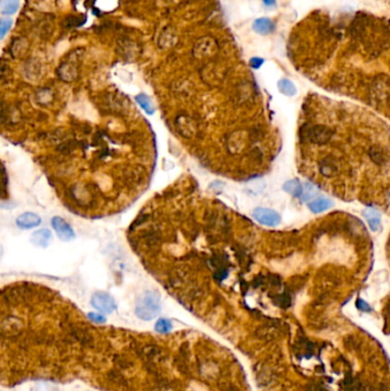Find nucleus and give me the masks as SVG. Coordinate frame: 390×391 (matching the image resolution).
I'll use <instances>...</instances> for the list:
<instances>
[{
    "label": "nucleus",
    "instance_id": "20e7f679",
    "mask_svg": "<svg viewBox=\"0 0 390 391\" xmlns=\"http://www.w3.org/2000/svg\"><path fill=\"white\" fill-rule=\"evenodd\" d=\"M52 226L57 231L58 237L63 241H69L75 238V231L69 223L62 217L55 216L52 218Z\"/></svg>",
    "mask_w": 390,
    "mask_h": 391
},
{
    "label": "nucleus",
    "instance_id": "9b49d317",
    "mask_svg": "<svg viewBox=\"0 0 390 391\" xmlns=\"http://www.w3.org/2000/svg\"><path fill=\"white\" fill-rule=\"evenodd\" d=\"M332 205L333 203L327 198H318L310 203L308 206L313 213H322L324 211H326V209L331 208Z\"/></svg>",
    "mask_w": 390,
    "mask_h": 391
},
{
    "label": "nucleus",
    "instance_id": "b1692460",
    "mask_svg": "<svg viewBox=\"0 0 390 391\" xmlns=\"http://www.w3.org/2000/svg\"><path fill=\"white\" fill-rule=\"evenodd\" d=\"M262 3L266 5L267 7H275L277 4V0H262Z\"/></svg>",
    "mask_w": 390,
    "mask_h": 391
},
{
    "label": "nucleus",
    "instance_id": "412c9836",
    "mask_svg": "<svg viewBox=\"0 0 390 391\" xmlns=\"http://www.w3.org/2000/svg\"><path fill=\"white\" fill-rule=\"evenodd\" d=\"M88 318H90L93 323H96V324H104L106 322L105 317L102 314L90 313L88 314Z\"/></svg>",
    "mask_w": 390,
    "mask_h": 391
},
{
    "label": "nucleus",
    "instance_id": "1a4fd4ad",
    "mask_svg": "<svg viewBox=\"0 0 390 391\" xmlns=\"http://www.w3.org/2000/svg\"><path fill=\"white\" fill-rule=\"evenodd\" d=\"M363 215L368 221L369 226L372 231H378L380 229V225H381V215L380 213L374 208H365L363 212Z\"/></svg>",
    "mask_w": 390,
    "mask_h": 391
},
{
    "label": "nucleus",
    "instance_id": "6ab92c4d",
    "mask_svg": "<svg viewBox=\"0 0 390 391\" xmlns=\"http://www.w3.org/2000/svg\"><path fill=\"white\" fill-rule=\"evenodd\" d=\"M155 329H156V332H158V333H160V334H166V333L171 332V329H172V323L170 322L169 319L161 318V319H159V320H158V322L156 323V325H155Z\"/></svg>",
    "mask_w": 390,
    "mask_h": 391
},
{
    "label": "nucleus",
    "instance_id": "39448f33",
    "mask_svg": "<svg viewBox=\"0 0 390 391\" xmlns=\"http://www.w3.org/2000/svg\"><path fill=\"white\" fill-rule=\"evenodd\" d=\"M307 137L316 144H324L332 137L331 129L325 126H315L307 130Z\"/></svg>",
    "mask_w": 390,
    "mask_h": 391
},
{
    "label": "nucleus",
    "instance_id": "aec40b11",
    "mask_svg": "<svg viewBox=\"0 0 390 391\" xmlns=\"http://www.w3.org/2000/svg\"><path fill=\"white\" fill-rule=\"evenodd\" d=\"M13 21L11 18H0V39L4 38L5 35L11 30Z\"/></svg>",
    "mask_w": 390,
    "mask_h": 391
},
{
    "label": "nucleus",
    "instance_id": "a211bd4d",
    "mask_svg": "<svg viewBox=\"0 0 390 391\" xmlns=\"http://www.w3.org/2000/svg\"><path fill=\"white\" fill-rule=\"evenodd\" d=\"M302 188L303 190H302V194H301V197H302V200H304V202H308V200L314 198L316 193H317V189H316L315 185L310 182L305 183L304 187Z\"/></svg>",
    "mask_w": 390,
    "mask_h": 391
},
{
    "label": "nucleus",
    "instance_id": "ddd939ff",
    "mask_svg": "<svg viewBox=\"0 0 390 391\" xmlns=\"http://www.w3.org/2000/svg\"><path fill=\"white\" fill-rule=\"evenodd\" d=\"M284 190L287 193L294 196V197H301L303 188L300 181L294 179V180L287 181V182L284 184Z\"/></svg>",
    "mask_w": 390,
    "mask_h": 391
},
{
    "label": "nucleus",
    "instance_id": "f3484780",
    "mask_svg": "<svg viewBox=\"0 0 390 391\" xmlns=\"http://www.w3.org/2000/svg\"><path fill=\"white\" fill-rule=\"evenodd\" d=\"M136 101H137V103L141 105V108L145 110L148 115H152V114L155 113L154 104H152L151 100L146 94L137 95L136 96Z\"/></svg>",
    "mask_w": 390,
    "mask_h": 391
},
{
    "label": "nucleus",
    "instance_id": "f257e3e1",
    "mask_svg": "<svg viewBox=\"0 0 390 391\" xmlns=\"http://www.w3.org/2000/svg\"><path fill=\"white\" fill-rule=\"evenodd\" d=\"M161 308L160 296L157 292L147 291L138 296L135 305V314L142 320H152L159 314Z\"/></svg>",
    "mask_w": 390,
    "mask_h": 391
},
{
    "label": "nucleus",
    "instance_id": "423d86ee",
    "mask_svg": "<svg viewBox=\"0 0 390 391\" xmlns=\"http://www.w3.org/2000/svg\"><path fill=\"white\" fill-rule=\"evenodd\" d=\"M16 223L21 229L27 230V229H32V228L38 227L41 223V218L35 213L27 212V213L21 214V215L16 218Z\"/></svg>",
    "mask_w": 390,
    "mask_h": 391
},
{
    "label": "nucleus",
    "instance_id": "7ed1b4c3",
    "mask_svg": "<svg viewBox=\"0 0 390 391\" xmlns=\"http://www.w3.org/2000/svg\"><path fill=\"white\" fill-rule=\"evenodd\" d=\"M253 217L259 223L267 227H276L281 223V216L277 212L269 208L259 207L255 208L253 212Z\"/></svg>",
    "mask_w": 390,
    "mask_h": 391
},
{
    "label": "nucleus",
    "instance_id": "4be33fe9",
    "mask_svg": "<svg viewBox=\"0 0 390 391\" xmlns=\"http://www.w3.org/2000/svg\"><path fill=\"white\" fill-rule=\"evenodd\" d=\"M263 62H264V60H263V59L253 58V59H250L249 64H250V67H252L253 69H259V68L261 67V65L263 64Z\"/></svg>",
    "mask_w": 390,
    "mask_h": 391
},
{
    "label": "nucleus",
    "instance_id": "2eb2a0df",
    "mask_svg": "<svg viewBox=\"0 0 390 391\" xmlns=\"http://www.w3.org/2000/svg\"><path fill=\"white\" fill-rule=\"evenodd\" d=\"M278 90L286 96H293L296 93V88L294 86V83L292 82L289 79H281L278 81Z\"/></svg>",
    "mask_w": 390,
    "mask_h": 391
},
{
    "label": "nucleus",
    "instance_id": "5701e85b",
    "mask_svg": "<svg viewBox=\"0 0 390 391\" xmlns=\"http://www.w3.org/2000/svg\"><path fill=\"white\" fill-rule=\"evenodd\" d=\"M357 308H358L359 310H363V311H370V310H371L370 305H369L368 303H366L365 301L360 300V299H359L358 301H357Z\"/></svg>",
    "mask_w": 390,
    "mask_h": 391
},
{
    "label": "nucleus",
    "instance_id": "f8f14e48",
    "mask_svg": "<svg viewBox=\"0 0 390 391\" xmlns=\"http://www.w3.org/2000/svg\"><path fill=\"white\" fill-rule=\"evenodd\" d=\"M18 6L20 0H0V13L4 15H12L17 12Z\"/></svg>",
    "mask_w": 390,
    "mask_h": 391
},
{
    "label": "nucleus",
    "instance_id": "f03ea898",
    "mask_svg": "<svg viewBox=\"0 0 390 391\" xmlns=\"http://www.w3.org/2000/svg\"><path fill=\"white\" fill-rule=\"evenodd\" d=\"M91 303L96 310H99L101 314L104 315L114 313L116 308H117V304H116L114 297L105 292H96L95 294L92 296Z\"/></svg>",
    "mask_w": 390,
    "mask_h": 391
},
{
    "label": "nucleus",
    "instance_id": "9d476101",
    "mask_svg": "<svg viewBox=\"0 0 390 391\" xmlns=\"http://www.w3.org/2000/svg\"><path fill=\"white\" fill-rule=\"evenodd\" d=\"M58 74L60 78L66 81H72L77 76V68L70 62L62 64L58 70Z\"/></svg>",
    "mask_w": 390,
    "mask_h": 391
},
{
    "label": "nucleus",
    "instance_id": "6e6552de",
    "mask_svg": "<svg viewBox=\"0 0 390 391\" xmlns=\"http://www.w3.org/2000/svg\"><path fill=\"white\" fill-rule=\"evenodd\" d=\"M275 29H276L275 23H273L270 18H267V17L258 18V20H255L253 23V30L257 32V34L262 35V36L272 34V32L275 31Z\"/></svg>",
    "mask_w": 390,
    "mask_h": 391
},
{
    "label": "nucleus",
    "instance_id": "0eeeda50",
    "mask_svg": "<svg viewBox=\"0 0 390 391\" xmlns=\"http://www.w3.org/2000/svg\"><path fill=\"white\" fill-rule=\"evenodd\" d=\"M30 240L37 247L46 248L50 244V241H52V232L48 229H40L38 231H35Z\"/></svg>",
    "mask_w": 390,
    "mask_h": 391
},
{
    "label": "nucleus",
    "instance_id": "393cba45",
    "mask_svg": "<svg viewBox=\"0 0 390 391\" xmlns=\"http://www.w3.org/2000/svg\"><path fill=\"white\" fill-rule=\"evenodd\" d=\"M35 391H47V387H46L45 384L40 383V384L37 385L36 389H35Z\"/></svg>",
    "mask_w": 390,
    "mask_h": 391
},
{
    "label": "nucleus",
    "instance_id": "4468645a",
    "mask_svg": "<svg viewBox=\"0 0 390 391\" xmlns=\"http://www.w3.org/2000/svg\"><path fill=\"white\" fill-rule=\"evenodd\" d=\"M264 188H266V182L263 179H253L246 183V190L253 194L261 193Z\"/></svg>",
    "mask_w": 390,
    "mask_h": 391
},
{
    "label": "nucleus",
    "instance_id": "dca6fc26",
    "mask_svg": "<svg viewBox=\"0 0 390 391\" xmlns=\"http://www.w3.org/2000/svg\"><path fill=\"white\" fill-rule=\"evenodd\" d=\"M27 49V44L24 39H16L14 40V43L12 44V54L13 57L15 58H20L22 55H24Z\"/></svg>",
    "mask_w": 390,
    "mask_h": 391
}]
</instances>
